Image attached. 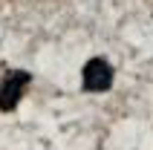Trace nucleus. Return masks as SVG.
Wrapping results in <instances>:
<instances>
[{
  "instance_id": "obj_2",
  "label": "nucleus",
  "mask_w": 153,
  "mask_h": 150,
  "mask_svg": "<svg viewBox=\"0 0 153 150\" xmlns=\"http://www.w3.org/2000/svg\"><path fill=\"white\" fill-rule=\"evenodd\" d=\"M81 81H84V90L87 92H104V90H110V84H113V67L104 58H90L84 64Z\"/></svg>"
},
{
  "instance_id": "obj_1",
  "label": "nucleus",
  "mask_w": 153,
  "mask_h": 150,
  "mask_svg": "<svg viewBox=\"0 0 153 150\" xmlns=\"http://www.w3.org/2000/svg\"><path fill=\"white\" fill-rule=\"evenodd\" d=\"M29 84H32V72H26V69H12V72H6L0 78V110H3V113L15 110Z\"/></svg>"
}]
</instances>
